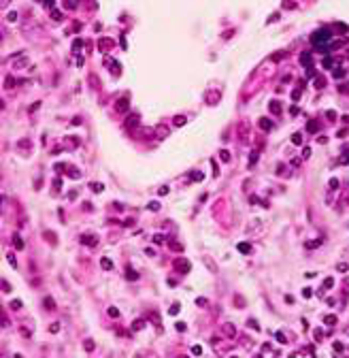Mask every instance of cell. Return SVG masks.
<instances>
[{
    "label": "cell",
    "mask_w": 349,
    "mask_h": 358,
    "mask_svg": "<svg viewBox=\"0 0 349 358\" xmlns=\"http://www.w3.org/2000/svg\"><path fill=\"white\" fill-rule=\"evenodd\" d=\"M330 39V30H326V28H321V30H315L313 32V36H311V41L315 43V45H319V41L321 43H326Z\"/></svg>",
    "instance_id": "6da1fadb"
},
{
    "label": "cell",
    "mask_w": 349,
    "mask_h": 358,
    "mask_svg": "<svg viewBox=\"0 0 349 358\" xmlns=\"http://www.w3.org/2000/svg\"><path fill=\"white\" fill-rule=\"evenodd\" d=\"M174 269H179V271H183V273H185V271L192 269V264H189L187 260H183V258H177V260H174Z\"/></svg>",
    "instance_id": "7a4b0ae2"
},
{
    "label": "cell",
    "mask_w": 349,
    "mask_h": 358,
    "mask_svg": "<svg viewBox=\"0 0 349 358\" xmlns=\"http://www.w3.org/2000/svg\"><path fill=\"white\" fill-rule=\"evenodd\" d=\"M28 62H30V60L26 58V56H19L17 60H13V68H26V66H28Z\"/></svg>",
    "instance_id": "3957f363"
},
{
    "label": "cell",
    "mask_w": 349,
    "mask_h": 358,
    "mask_svg": "<svg viewBox=\"0 0 349 358\" xmlns=\"http://www.w3.org/2000/svg\"><path fill=\"white\" fill-rule=\"evenodd\" d=\"M268 109H270V113L279 115V113H281V102H279V100H270V102H268Z\"/></svg>",
    "instance_id": "277c9868"
},
{
    "label": "cell",
    "mask_w": 349,
    "mask_h": 358,
    "mask_svg": "<svg viewBox=\"0 0 349 358\" xmlns=\"http://www.w3.org/2000/svg\"><path fill=\"white\" fill-rule=\"evenodd\" d=\"M155 132H158V137H160V139H164V137H168V132H170V130H168L164 124H160V126L155 128Z\"/></svg>",
    "instance_id": "5b68a950"
},
{
    "label": "cell",
    "mask_w": 349,
    "mask_h": 358,
    "mask_svg": "<svg viewBox=\"0 0 349 358\" xmlns=\"http://www.w3.org/2000/svg\"><path fill=\"white\" fill-rule=\"evenodd\" d=\"M81 243H85V245H96V237L94 235H83L81 237Z\"/></svg>",
    "instance_id": "8992f818"
},
{
    "label": "cell",
    "mask_w": 349,
    "mask_h": 358,
    "mask_svg": "<svg viewBox=\"0 0 349 358\" xmlns=\"http://www.w3.org/2000/svg\"><path fill=\"white\" fill-rule=\"evenodd\" d=\"M168 247L174 249V252H183V245L179 241H172V239H168Z\"/></svg>",
    "instance_id": "52a82bcc"
},
{
    "label": "cell",
    "mask_w": 349,
    "mask_h": 358,
    "mask_svg": "<svg viewBox=\"0 0 349 358\" xmlns=\"http://www.w3.org/2000/svg\"><path fill=\"white\" fill-rule=\"evenodd\" d=\"M260 128H262V130H270V128H272V122H270V119H266V117H262V119H260Z\"/></svg>",
    "instance_id": "ba28073f"
},
{
    "label": "cell",
    "mask_w": 349,
    "mask_h": 358,
    "mask_svg": "<svg viewBox=\"0 0 349 358\" xmlns=\"http://www.w3.org/2000/svg\"><path fill=\"white\" fill-rule=\"evenodd\" d=\"M43 305H45V309H56V301H53L51 296H45V301H43Z\"/></svg>",
    "instance_id": "9c48e42d"
},
{
    "label": "cell",
    "mask_w": 349,
    "mask_h": 358,
    "mask_svg": "<svg viewBox=\"0 0 349 358\" xmlns=\"http://www.w3.org/2000/svg\"><path fill=\"white\" fill-rule=\"evenodd\" d=\"M117 111H128V98L117 100Z\"/></svg>",
    "instance_id": "30bf717a"
},
{
    "label": "cell",
    "mask_w": 349,
    "mask_h": 358,
    "mask_svg": "<svg viewBox=\"0 0 349 358\" xmlns=\"http://www.w3.org/2000/svg\"><path fill=\"white\" fill-rule=\"evenodd\" d=\"M98 47H100V49H111V47H113V41H107V39H102L100 43H98Z\"/></svg>",
    "instance_id": "8fae6325"
},
{
    "label": "cell",
    "mask_w": 349,
    "mask_h": 358,
    "mask_svg": "<svg viewBox=\"0 0 349 358\" xmlns=\"http://www.w3.org/2000/svg\"><path fill=\"white\" fill-rule=\"evenodd\" d=\"M100 264H102V269H107V271L113 269V262H111L109 258H100Z\"/></svg>",
    "instance_id": "7c38bea8"
},
{
    "label": "cell",
    "mask_w": 349,
    "mask_h": 358,
    "mask_svg": "<svg viewBox=\"0 0 349 358\" xmlns=\"http://www.w3.org/2000/svg\"><path fill=\"white\" fill-rule=\"evenodd\" d=\"M292 143H294V145H302V134H300V132H296V134L292 137Z\"/></svg>",
    "instance_id": "4fadbf2b"
},
{
    "label": "cell",
    "mask_w": 349,
    "mask_h": 358,
    "mask_svg": "<svg viewBox=\"0 0 349 358\" xmlns=\"http://www.w3.org/2000/svg\"><path fill=\"white\" fill-rule=\"evenodd\" d=\"M324 322L328 324V326H334V324H336V316H326V318H324Z\"/></svg>",
    "instance_id": "5bb4252c"
},
{
    "label": "cell",
    "mask_w": 349,
    "mask_h": 358,
    "mask_svg": "<svg viewBox=\"0 0 349 358\" xmlns=\"http://www.w3.org/2000/svg\"><path fill=\"white\" fill-rule=\"evenodd\" d=\"M307 130H309V132H317V122H313V119H311V122L307 124Z\"/></svg>",
    "instance_id": "9a60e30c"
},
{
    "label": "cell",
    "mask_w": 349,
    "mask_h": 358,
    "mask_svg": "<svg viewBox=\"0 0 349 358\" xmlns=\"http://www.w3.org/2000/svg\"><path fill=\"white\" fill-rule=\"evenodd\" d=\"M249 243H238V252H243V254H249Z\"/></svg>",
    "instance_id": "2e32d148"
},
{
    "label": "cell",
    "mask_w": 349,
    "mask_h": 358,
    "mask_svg": "<svg viewBox=\"0 0 349 358\" xmlns=\"http://www.w3.org/2000/svg\"><path fill=\"white\" fill-rule=\"evenodd\" d=\"M147 209H149V211H158V209H160V203H158V200H151V203L147 205Z\"/></svg>",
    "instance_id": "e0dca14e"
},
{
    "label": "cell",
    "mask_w": 349,
    "mask_h": 358,
    "mask_svg": "<svg viewBox=\"0 0 349 358\" xmlns=\"http://www.w3.org/2000/svg\"><path fill=\"white\" fill-rule=\"evenodd\" d=\"M90 188L94 190V192H102V190H105V186H102V183H96V181H94V183H90Z\"/></svg>",
    "instance_id": "ac0fdd59"
},
{
    "label": "cell",
    "mask_w": 349,
    "mask_h": 358,
    "mask_svg": "<svg viewBox=\"0 0 349 358\" xmlns=\"http://www.w3.org/2000/svg\"><path fill=\"white\" fill-rule=\"evenodd\" d=\"M126 277H128V279H139V275H136L134 271H132V269L128 267V269H126Z\"/></svg>",
    "instance_id": "d6986e66"
},
{
    "label": "cell",
    "mask_w": 349,
    "mask_h": 358,
    "mask_svg": "<svg viewBox=\"0 0 349 358\" xmlns=\"http://www.w3.org/2000/svg\"><path fill=\"white\" fill-rule=\"evenodd\" d=\"M185 124V115H177L174 117V126H183Z\"/></svg>",
    "instance_id": "ffe728a7"
},
{
    "label": "cell",
    "mask_w": 349,
    "mask_h": 358,
    "mask_svg": "<svg viewBox=\"0 0 349 358\" xmlns=\"http://www.w3.org/2000/svg\"><path fill=\"white\" fill-rule=\"evenodd\" d=\"M13 245L17 247V249H21V247H24V243H21V239H19V237H13Z\"/></svg>",
    "instance_id": "44dd1931"
},
{
    "label": "cell",
    "mask_w": 349,
    "mask_h": 358,
    "mask_svg": "<svg viewBox=\"0 0 349 358\" xmlns=\"http://www.w3.org/2000/svg\"><path fill=\"white\" fill-rule=\"evenodd\" d=\"M317 245H321V239H317V241H309V243H307L309 249H313V247H317Z\"/></svg>",
    "instance_id": "7402d4cb"
},
{
    "label": "cell",
    "mask_w": 349,
    "mask_h": 358,
    "mask_svg": "<svg viewBox=\"0 0 349 358\" xmlns=\"http://www.w3.org/2000/svg\"><path fill=\"white\" fill-rule=\"evenodd\" d=\"M219 154H221V160H226V162L230 160V151H228V149H221Z\"/></svg>",
    "instance_id": "603a6c76"
},
{
    "label": "cell",
    "mask_w": 349,
    "mask_h": 358,
    "mask_svg": "<svg viewBox=\"0 0 349 358\" xmlns=\"http://www.w3.org/2000/svg\"><path fill=\"white\" fill-rule=\"evenodd\" d=\"M192 354H194V356H200V354H202V348H200V345H194V348H192Z\"/></svg>",
    "instance_id": "cb8c5ba5"
},
{
    "label": "cell",
    "mask_w": 349,
    "mask_h": 358,
    "mask_svg": "<svg viewBox=\"0 0 349 358\" xmlns=\"http://www.w3.org/2000/svg\"><path fill=\"white\" fill-rule=\"evenodd\" d=\"M300 62H302V64H309V62H311V53H302Z\"/></svg>",
    "instance_id": "d4e9b609"
},
{
    "label": "cell",
    "mask_w": 349,
    "mask_h": 358,
    "mask_svg": "<svg viewBox=\"0 0 349 358\" xmlns=\"http://www.w3.org/2000/svg\"><path fill=\"white\" fill-rule=\"evenodd\" d=\"M334 77H336V79L345 77V70H343V68H336V70H334Z\"/></svg>",
    "instance_id": "484cf974"
},
{
    "label": "cell",
    "mask_w": 349,
    "mask_h": 358,
    "mask_svg": "<svg viewBox=\"0 0 349 358\" xmlns=\"http://www.w3.org/2000/svg\"><path fill=\"white\" fill-rule=\"evenodd\" d=\"M109 316H111V318H117V316H119V311H117L115 307H109Z\"/></svg>",
    "instance_id": "4316f807"
},
{
    "label": "cell",
    "mask_w": 349,
    "mask_h": 358,
    "mask_svg": "<svg viewBox=\"0 0 349 358\" xmlns=\"http://www.w3.org/2000/svg\"><path fill=\"white\" fill-rule=\"evenodd\" d=\"M85 350H87V352H92V350H94V341H92V339H87V341H85Z\"/></svg>",
    "instance_id": "83f0119b"
},
{
    "label": "cell",
    "mask_w": 349,
    "mask_h": 358,
    "mask_svg": "<svg viewBox=\"0 0 349 358\" xmlns=\"http://www.w3.org/2000/svg\"><path fill=\"white\" fill-rule=\"evenodd\" d=\"M292 98H294V100H298V98H300V88H296V90L292 92Z\"/></svg>",
    "instance_id": "f1b7e54d"
},
{
    "label": "cell",
    "mask_w": 349,
    "mask_h": 358,
    "mask_svg": "<svg viewBox=\"0 0 349 358\" xmlns=\"http://www.w3.org/2000/svg\"><path fill=\"white\" fill-rule=\"evenodd\" d=\"M128 126H139V117H130V122H128Z\"/></svg>",
    "instance_id": "f546056e"
},
{
    "label": "cell",
    "mask_w": 349,
    "mask_h": 358,
    "mask_svg": "<svg viewBox=\"0 0 349 358\" xmlns=\"http://www.w3.org/2000/svg\"><path fill=\"white\" fill-rule=\"evenodd\" d=\"M143 324H145L143 320H136V322L132 324V328H136V330H139V328H143Z\"/></svg>",
    "instance_id": "4dcf8cb0"
},
{
    "label": "cell",
    "mask_w": 349,
    "mask_h": 358,
    "mask_svg": "<svg viewBox=\"0 0 349 358\" xmlns=\"http://www.w3.org/2000/svg\"><path fill=\"white\" fill-rule=\"evenodd\" d=\"M202 177H204L202 173H192V179H194V181H200V179H202Z\"/></svg>",
    "instance_id": "1f68e13d"
},
{
    "label": "cell",
    "mask_w": 349,
    "mask_h": 358,
    "mask_svg": "<svg viewBox=\"0 0 349 358\" xmlns=\"http://www.w3.org/2000/svg\"><path fill=\"white\" fill-rule=\"evenodd\" d=\"M324 286H326V288H332V286H334V279H332V277H328V279L324 281Z\"/></svg>",
    "instance_id": "d6a6232c"
},
{
    "label": "cell",
    "mask_w": 349,
    "mask_h": 358,
    "mask_svg": "<svg viewBox=\"0 0 349 358\" xmlns=\"http://www.w3.org/2000/svg\"><path fill=\"white\" fill-rule=\"evenodd\" d=\"M153 241L155 243H164V235H153Z\"/></svg>",
    "instance_id": "836d02e7"
},
{
    "label": "cell",
    "mask_w": 349,
    "mask_h": 358,
    "mask_svg": "<svg viewBox=\"0 0 349 358\" xmlns=\"http://www.w3.org/2000/svg\"><path fill=\"white\" fill-rule=\"evenodd\" d=\"M81 45H83V41H81V39H77V41H75V43H73V49H79V47H81Z\"/></svg>",
    "instance_id": "e575fe53"
},
{
    "label": "cell",
    "mask_w": 349,
    "mask_h": 358,
    "mask_svg": "<svg viewBox=\"0 0 349 358\" xmlns=\"http://www.w3.org/2000/svg\"><path fill=\"white\" fill-rule=\"evenodd\" d=\"M247 324H249V326H251V328H255V330H260V326H258V322H255V320H249V322H247Z\"/></svg>",
    "instance_id": "d590c367"
},
{
    "label": "cell",
    "mask_w": 349,
    "mask_h": 358,
    "mask_svg": "<svg viewBox=\"0 0 349 358\" xmlns=\"http://www.w3.org/2000/svg\"><path fill=\"white\" fill-rule=\"evenodd\" d=\"M68 175L73 177V179H79V173H77V169H70V173H68Z\"/></svg>",
    "instance_id": "8d00e7d4"
},
{
    "label": "cell",
    "mask_w": 349,
    "mask_h": 358,
    "mask_svg": "<svg viewBox=\"0 0 349 358\" xmlns=\"http://www.w3.org/2000/svg\"><path fill=\"white\" fill-rule=\"evenodd\" d=\"M324 66H326V68L332 66V58H324Z\"/></svg>",
    "instance_id": "74e56055"
},
{
    "label": "cell",
    "mask_w": 349,
    "mask_h": 358,
    "mask_svg": "<svg viewBox=\"0 0 349 358\" xmlns=\"http://www.w3.org/2000/svg\"><path fill=\"white\" fill-rule=\"evenodd\" d=\"M223 330H226V333H228V335H234V328L230 326V324H226V326H223Z\"/></svg>",
    "instance_id": "f35d334b"
},
{
    "label": "cell",
    "mask_w": 349,
    "mask_h": 358,
    "mask_svg": "<svg viewBox=\"0 0 349 358\" xmlns=\"http://www.w3.org/2000/svg\"><path fill=\"white\" fill-rule=\"evenodd\" d=\"M170 313H172V316H174V313H179V303H174V305L170 307Z\"/></svg>",
    "instance_id": "ab89813d"
},
{
    "label": "cell",
    "mask_w": 349,
    "mask_h": 358,
    "mask_svg": "<svg viewBox=\"0 0 349 358\" xmlns=\"http://www.w3.org/2000/svg\"><path fill=\"white\" fill-rule=\"evenodd\" d=\"M196 305H200V307H204V305H206V298H196Z\"/></svg>",
    "instance_id": "60d3db41"
},
{
    "label": "cell",
    "mask_w": 349,
    "mask_h": 358,
    "mask_svg": "<svg viewBox=\"0 0 349 358\" xmlns=\"http://www.w3.org/2000/svg\"><path fill=\"white\" fill-rule=\"evenodd\" d=\"M49 330H51V333H58V330H60V324H51V326H49Z\"/></svg>",
    "instance_id": "b9f144b4"
},
{
    "label": "cell",
    "mask_w": 349,
    "mask_h": 358,
    "mask_svg": "<svg viewBox=\"0 0 349 358\" xmlns=\"http://www.w3.org/2000/svg\"><path fill=\"white\" fill-rule=\"evenodd\" d=\"M11 307H13V309H19V307H21V301H13V303H11Z\"/></svg>",
    "instance_id": "7bdbcfd3"
},
{
    "label": "cell",
    "mask_w": 349,
    "mask_h": 358,
    "mask_svg": "<svg viewBox=\"0 0 349 358\" xmlns=\"http://www.w3.org/2000/svg\"><path fill=\"white\" fill-rule=\"evenodd\" d=\"M28 145H30V141H28V139H24V141H19V147H28Z\"/></svg>",
    "instance_id": "ee69618b"
},
{
    "label": "cell",
    "mask_w": 349,
    "mask_h": 358,
    "mask_svg": "<svg viewBox=\"0 0 349 358\" xmlns=\"http://www.w3.org/2000/svg\"><path fill=\"white\" fill-rule=\"evenodd\" d=\"M330 188H339V179H330Z\"/></svg>",
    "instance_id": "f6af8a7d"
},
{
    "label": "cell",
    "mask_w": 349,
    "mask_h": 358,
    "mask_svg": "<svg viewBox=\"0 0 349 358\" xmlns=\"http://www.w3.org/2000/svg\"><path fill=\"white\" fill-rule=\"evenodd\" d=\"M302 296L309 298V296H311V288H304V290H302Z\"/></svg>",
    "instance_id": "bcb514c9"
},
{
    "label": "cell",
    "mask_w": 349,
    "mask_h": 358,
    "mask_svg": "<svg viewBox=\"0 0 349 358\" xmlns=\"http://www.w3.org/2000/svg\"><path fill=\"white\" fill-rule=\"evenodd\" d=\"M158 194H160V196H164V194H168V188H160V190H158Z\"/></svg>",
    "instance_id": "7dc6e473"
},
{
    "label": "cell",
    "mask_w": 349,
    "mask_h": 358,
    "mask_svg": "<svg viewBox=\"0 0 349 358\" xmlns=\"http://www.w3.org/2000/svg\"><path fill=\"white\" fill-rule=\"evenodd\" d=\"M204 262H206V264H209V269H211V271H215V264H213V262H211V260H209V258H204Z\"/></svg>",
    "instance_id": "c3c4849f"
},
{
    "label": "cell",
    "mask_w": 349,
    "mask_h": 358,
    "mask_svg": "<svg viewBox=\"0 0 349 358\" xmlns=\"http://www.w3.org/2000/svg\"><path fill=\"white\" fill-rule=\"evenodd\" d=\"M255 160H258V151H253V154H251V158H249V162H251V164H253Z\"/></svg>",
    "instance_id": "681fc988"
},
{
    "label": "cell",
    "mask_w": 349,
    "mask_h": 358,
    "mask_svg": "<svg viewBox=\"0 0 349 358\" xmlns=\"http://www.w3.org/2000/svg\"><path fill=\"white\" fill-rule=\"evenodd\" d=\"M302 156H304V158H309V156H311V149L304 147V149H302Z\"/></svg>",
    "instance_id": "f907efd6"
},
{
    "label": "cell",
    "mask_w": 349,
    "mask_h": 358,
    "mask_svg": "<svg viewBox=\"0 0 349 358\" xmlns=\"http://www.w3.org/2000/svg\"><path fill=\"white\" fill-rule=\"evenodd\" d=\"M347 269H349V267H347V264H345V262H341V264H339V271H343V273H345V271H347Z\"/></svg>",
    "instance_id": "816d5d0a"
},
{
    "label": "cell",
    "mask_w": 349,
    "mask_h": 358,
    "mask_svg": "<svg viewBox=\"0 0 349 358\" xmlns=\"http://www.w3.org/2000/svg\"><path fill=\"white\" fill-rule=\"evenodd\" d=\"M53 19H62V13H60V11H53Z\"/></svg>",
    "instance_id": "f5cc1de1"
},
{
    "label": "cell",
    "mask_w": 349,
    "mask_h": 358,
    "mask_svg": "<svg viewBox=\"0 0 349 358\" xmlns=\"http://www.w3.org/2000/svg\"><path fill=\"white\" fill-rule=\"evenodd\" d=\"M68 198H70V200L77 198V192H75V190H70V192H68Z\"/></svg>",
    "instance_id": "db71d44e"
},
{
    "label": "cell",
    "mask_w": 349,
    "mask_h": 358,
    "mask_svg": "<svg viewBox=\"0 0 349 358\" xmlns=\"http://www.w3.org/2000/svg\"><path fill=\"white\" fill-rule=\"evenodd\" d=\"M326 117H330V119H334V117H336V113H334V111H328V113H326Z\"/></svg>",
    "instance_id": "11a10c76"
},
{
    "label": "cell",
    "mask_w": 349,
    "mask_h": 358,
    "mask_svg": "<svg viewBox=\"0 0 349 358\" xmlns=\"http://www.w3.org/2000/svg\"><path fill=\"white\" fill-rule=\"evenodd\" d=\"M277 339H279L281 343H285V337H283V333H277Z\"/></svg>",
    "instance_id": "9f6ffc18"
},
{
    "label": "cell",
    "mask_w": 349,
    "mask_h": 358,
    "mask_svg": "<svg viewBox=\"0 0 349 358\" xmlns=\"http://www.w3.org/2000/svg\"><path fill=\"white\" fill-rule=\"evenodd\" d=\"M177 330H185V324L183 322H177Z\"/></svg>",
    "instance_id": "6f0895ef"
},
{
    "label": "cell",
    "mask_w": 349,
    "mask_h": 358,
    "mask_svg": "<svg viewBox=\"0 0 349 358\" xmlns=\"http://www.w3.org/2000/svg\"><path fill=\"white\" fill-rule=\"evenodd\" d=\"M234 358H236V356H234Z\"/></svg>",
    "instance_id": "680465c9"
}]
</instances>
